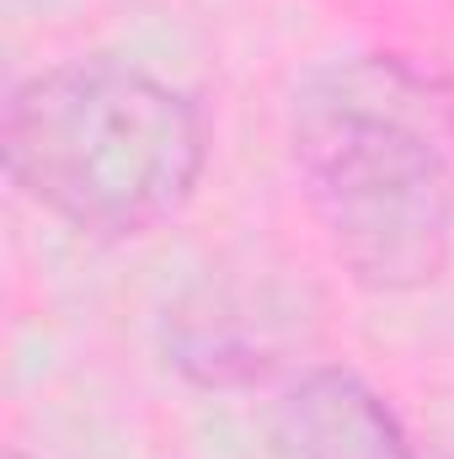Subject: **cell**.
<instances>
[{"instance_id": "obj_1", "label": "cell", "mask_w": 454, "mask_h": 459, "mask_svg": "<svg viewBox=\"0 0 454 459\" xmlns=\"http://www.w3.org/2000/svg\"><path fill=\"white\" fill-rule=\"evenodd\" d=\"M289 155L342 273L406 294L454 251V97L406 54L316 65L289 108Z\"/></svg>"}, {"instance_id": "obj_2", "label": "cell", "mask_w": 454, "mask_h": 459, "mask_svg": "<svg viewBox=\"0 0 454 459\" xmlns=\"http://www.w3.org/2000/svg\"><path fill=\"white\" fill-rule=\"evenodd\" d=\"M5 177L43 214L92 235H144L182 214L209 166L193 91L128 59H65L11 86Z\"/></svg>"}, {"instance_id": "obj_3", "label": "cell", "mask_w": 454, "mask_h": 459, "mask_svg": "<svg viewBox=\"0 0 454 459\" xmlns=\"http://www.w3.org/2000/svg\"><path fill=\"white\" fill-rule=\"evenodd\" d=\"M273 459H417L396 406L353 368L310 363L273 401Z\"/></svg>"}, {"instance_id": "obj_4", "label": "cell", "mask_w": 454, "mask_h": 459, "mask_svg": "<svg viewBox=\"0 0 454 459\" xmlns=\"http://www.w3.org/2000/svg\"><path fill=\"white\" fill-rule=\"evenodd\" d=\"M289 305L273 289H193L166 316V352L198 385H251L284 363Z\"/></svg>"}]
</instances>
